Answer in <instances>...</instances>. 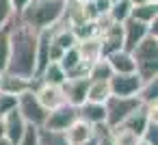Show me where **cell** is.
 Listing matches in <instances>:
<instances>
[{"instance_id": "28", "label": "cell", "mask_w": 158, "mask_h": 145, "mask_svg": "<svg viewBox=\"0 0 158 145\" xmlns=\"http://www.w3.org/2000/svg\"><path fill=\"white\" fill-rule=\"evenodd\" d=\"M95 141H98V145H115V141L110 136V128L106 123L95 126Z\"/></svg>"}, {"instance_id": "11", "label": "cell", "mask_w": 158, "mask_h": 145, "mask_svg": "<svg viewBox=\"0 0 158 145\" xmlns=\"http://www.w3.org/2000/svg\"><path fill=\"white\" fill-rule=\"evenodd\" d=\"M121 31H123V50H128V52L143 37H147V24L134 20V18H128L126 22H121Z\"/></svg>"}, {"instance_id": "4", "label": "cell", "mask_w": 158, "mask_h": 145, "mask_svg": "<svg viewBox=\"0 0 158 145\" xmlns=\"http://www.w3.org/2000/svg\"><path fill=\"white\" fill-rule=\"evenodd\" d=\"M141 106V102L136 100V95L130 97H121V95H108V100L104 102V110H106V126L115 128L119 126L130 113H134Z\"/></svg>"}, {"instance_id": "27", "label": "cell", "mask_w": 158, "mask_h": 145, "mask_svg": "<svg viewBox=\"0 0 158 145\" xmlns=\"http://www.w3.org/2000/svg\"><path fill=\"white\" fill-rule=\"evenodd\" d=\"M18 145H39V128L26 123L24 134H22V139L18 141Z\"/></svg>"}, {"instance_id": "38", "label": "cell", "mask_w": 158, "mask_h": 145, "mask_svg": "<svg viewBox=\"0 0 158 145\" xmlns=\"http://www.w3.org/2000/svg\"><path fill=\"white\" fill-rule=\"evenodd\" d=\"M149 2H158V0H149Z\"/></svg>"}, {"instance_id": "9", "label": "cell", "mask_w": 158, "mask_h": 145, "mask_svg": "<svg viewBox=\"0 0 158 145\" xmlns=\"http://www.w3.org/2000/svg\"><path fill=\"white\" fill-rule=\"evenodd\" d=\"M87 87H89V78H87V76H80V78H65V82L61 85L63 95H65V102L78 108V106L87 100Z\"/></svg>"}, {"instance_id": "20", "label": "cell", "mask_w": 158, "mask_h": 145, "mask_svg": "<svg viewBox=\"0 0 158 145\" xmlns=\"http://www.w3.org/2000/svg\"><path fill=\"white\" fill-rule=\"evenodd\" d=\"M65 78H67V74L63 72V67H61L56 61H50V63L44 67V72L37 76V80L48 82V85H59V87L65 82Z\"/></svg>"}, {"instance_id": "35", "label": "cell", "mask_w": 158, "mask_h": 145, "mask_svg": "<svg viewBox=\"0 0 158 145\" xmlns=\"http://www.w3.org/2000/svg\"><path fill=\"white\" fill-rule=\"evenodd\" d=\"M128 2H130V5L134 7V5H141V2H145V0H128Z\"/></svg>"}, {"instance_id": "32", "label": "cell", "mask_w": 158, "mask_h": 145, "mask_svg": "<svg viewBox=\"0 0 158 145\" xmlns=\"http://www.w3.org/2000/svg\"><path fill=\"white\" fill-rule=\"evenodd\" d=\"M63 52H65V50L59 48L56 44H52V39H50V61H56V63H59L61 56H63Z\"/></svg>"}, {"instance_id": "24", "label": "cell", "mask_w": 158, "mask_h": 145, "mask_svg": "<svg viewBox=\"0 0 158 145\" xmlns=\"http://www.w3.org/2000/svg\"><path fill=\"white\" fill-rule=\"evenodd\" d=\"M110 136H113L115 145H136V143H139V136H136L132 130L123 128V126L110 128Z\"/></svg>"}, {"instance_id": "16", "label": "cell", "mask_w": 158, "mask_h": 145, "mask_svg": "<svg viewBox=\"0 0 158 145\" xmlns=\"http://www.w3.org/2000/svg\"><path fill=\"white\" fill-rule=\"evenodd\" d=\"M147 121H149V106H139L134 113H130L119 126H123V128H128V130H132L139 139H141V132H143V128L147 126Z\"/></svg>"}, {"instance_id": "12", "label": "cell", "mask_w": 158, "mask_h": 145, "mask_svg": "<svg viewBox=\"0 0 158 145\" xmlns=\"http://www.w3.org/2000/svg\"><path fill=\"white\" fill-rule=\"evenodd\" d=\"M93 134H95V126L87 123V121L80 119V117H78V119L65 130V139L69 141V145H80V143L93 139Z\"/></svg>"}, {"instance_id": "22", "label": "cell", "mask_w": 158, "mask_h": 145, "mask_svg": "<svg viewBox=\"0 0 158 145\" xmlns=\"http://www.w3.org/2000/svg\"><path fill=\"white\" fill-rule=\"evenodd\" d=\"M110 76H113V69H110V65H108V61L104 56L93 61L89 65V69H87V78L89 80H108Z\"/></svg>"}, {"instance_id": "2", "label": "cell", "mask_w": 158, "mask_h": 145, "mask_svg": "<svg viewBox=\"0 0 158 145\" xmlns=\"http://www.w3.org/2000/svg\"><path fill=\"white\" fill-rule=\"evenodd\" d=\"M65 13V0H28L24 9L15 13L18 20L33 26L35 31L52 28Z\"/></svg>"}, {"instance_id": "34", "label": "cell", "mask_w": 158, "mask_h": 145, "mask_svg": "<svg viewBox=\"0 0 158 145\" xmlns=\"http://www.w3.org/2000/svg\"><path fill=\"white\" fill-rule=\"evenodd\" d=\"M80 145H98V141H95V134H93V139H89V141H85V143H80Z\"/></svg>"}, {"instance_id": "30", "label": "cell", "mask_w": 158, "mask_h": 145, "mask_svg": "<svg viewBox=\"0 0 158 145\" xmlns=\"http://www.w3.org/2000/svg\"><path fill=\"white\" fill-rule=\"evenodd\" d=\"M13 15H15V11L11 7V0H0V26H7Z\"/></svg>"}, {"instance_id": "3", "label": "cell", "mask_w": 158, "mask_h": 145, "mask_svg": "<svg viewBox=\"0 0 158 145\" xmlns=\"http://www.w3.org/2000/svg\"><path fill=\"white\" fill-rule=\"evenodd\" d=\"M130 54L134 59V72L141 76V80L158 78V37H143L130 50Z\"/></svg>"}, {"instance_id": "7", "label": "cell", "mask_w": 158, "mask_h": 145, "mask_svg": "<svg viewBox=\"0 0 158 145\" xmlns=\"http://www.w3.org/2000/svg\"><path fill=\"white\" fill-rule=\"evenodd\" d=\"M141 85H143V80H141V76L136 72H130V74H113L108 78L110 95H121V97L136 95V91H139Z\"/></svg>"}, {"instance_id": "14", "label": "cell", "mask_w": 158, "mask_h": 145, "mask_svg": "<svg viewBox=\"0 0 158 145\" xmlns=\"http://www.w3.org/2000/svg\"><path fill=\"white\" fill-rule=\"evenodd\" d=\"M78 117L85 119V121L91 123V126L106 123V110H104V104H98V102H89V100H85V102L78 106Z\"/></svg>"}, {"instance_id": "41", "label": "cell", "mask_w": 158, "mask_h": 145, "mask_svg": "<svg viewBox=\"0 0 158 145\" xmlns=\"http://www.w3.org/2000/svg\"><path fill=\"white\" fill-rule=\"evenodd\" d=\"M65 2H67V0H65Z\"/></svg>"}, {"instance_id": "33", "label": "cell", "mask_w": 158, "mask_h": 145, "mask_svg": "<svg viewBox=\"0 0 158 145\" xmlns=\"http://www.w3.org/2000/svg\"><path fill=\"white\" fill-rule=\"evenodd\" d=\"M28 2V0H11V7H13V11L15 13H20L22 9H24V5Z\"/></svg>"}, {"instance_id": "19", "label": "cell", "mask_w": 158, "mask_h": 145, "mask_svg": "<svg viewBox=\"0 0 158 145\" xmlns=\"http://www.w3.org/2000/svg\"><path fill=\"white\" fill-rule=\"evenodd\" d=\"M130 18H134L139 22H145V24L154 22L158 18V2H149V0H145V2H141V5H134L130 9Z\"/></svg>"}, {"instance_id": "10", "label": "cell", "mask_w": 158, "mask_h": 145, "mask_svg": "<svg viewBox=\"0 0 158 145\" xmlns=\"http://www.w3.org/2000/svg\"><path fill=\"white\" fill-rule=\"evenodd\" d=\"M0 119H2L5 136H7V139H9L13 145H18V141L22 139L24 128H26V121L22 119V115H20V110H18V106H15V108H11L9 113H5Z\"/></svg>"}, {"instance_id": "13", "label": "cell", "mask_w": 158, "mask_h": 145, "mask_svg": "<svg viewBox=\"0 0 158 145\" xmlns=\"http://www.w3.org/2000/svg\"><path fill=\"white\" fill-rule=\"evenodd\" d=\"M33 82L31 78H22V76H15V74H9V72H2V80H0V91L5 93H11V95H20L28 89H33Z\"/></svg>"}, {"instance_id": "25", "label": "cell", "mask_w": 158, "mask_h": 145, "mask_svg": "<svg viewBox=\"0 0 158 145\" xmlns=\"http://www.w3.org/2000/svg\"><path fill=\"white\" fill-rule=\"evenodd\" d=\"M39 145H69V141L65 139V132H56V130H48V128H39Z\"/></svg>"}, {"instance_id": "36", "label": "cell", "mask_w": 158, "mask_h": 145, "mask_svg": "<svg viewBox=\"0 0 158 145\" xmlns=\"http://www.w3.org/2000/svg\"><path fill=\"white\" fill-rule=\"evenodd\" d=\"M136 145H147V143H143V141H141V139H139V143H136Z\"/></svg>"}, {"instance_id": "37", "label": "cell", "mask_w": 158, "mask_h": 145, "mask_svg": "<svg viewBox=\"0 0 158 145\" xmlns=\"http://www.w3.org/2000/svg\"><path fill=\"white\" fill-rule=\"evenodd\" d=\"M80 2H91V0H80Z\"/></svg>"}, {"instance_id": "5", "label": "cell", "mask_w": 158, "mask_h": 145, "mask_svg": "<svg viewBox=\"0 0 158 145\" xmlns=\"http://www.w3.org/2000/svg\"><path fill=\"white\" fill-rule=\"evenodd\" d=\"M18 110H20L22 119H24L26 123H31V126L41 128V126L46 123L48 110L39 104V100H37V95H35L33 89H28V91H24V93L18 95Z\"/></svg>"}, {"instance_id": "21", "label": "cell", "mask_w": 158, "mask_h": 145, "mask_svg": "<svg viewBox=\"0 0 158 145\" xmlns=\"http://www.w3.org/2000/svg\"><path fill=\"white\" fill-rule=\"evenodd\" d=\"M110 95V87H108V80H89V87H87V100L89 102H98V104H104Z\"/></svg>"}, {"instance_id": "39", "label": "cell", "mask_w": 158, "mask_h": 145, "mask_svg": "<svg viewBox=\"0 0 158 145\" xmlns=\"http://www.w3.org/2000/svg\"><path fill=\"white\" fill-rule=\"evenodd\" d=\"M0 80H2V72H0Z\"/></svg>"}, {"instance_id": "8", "label": "cell", "mask_w": 158, "mask_h": 145, "mask_svg": "<svg viewBox=\"0 0 158 145\" xmlns=\"http://www.w3.org/2000/svg\"><path fill=\"white\" fill-rule=\"evenodd\" d=\"M76 119H78V108L72 106V104H63V106H59L54 110H48V117H46L44 128L56 130V132H65Z\"/></svg>"}, {"instance_id": "29", "label": "cell", "mask_w": 158, "mask_h": 145, "mask_svg": "<svg viewBox=\"0 0 158 145\" xmlns=\"http://www.w3.org/2000/svg\"><path fill=\"white\" fill-rule=\"evenodd\" d=\"M15 106H18V95L0 91V117H2L5 113H9L11 108H15Z\"/></svg>"}, {"instance_id": "1", "label": "cell", "mask_w": 158, "mask_h": 145, "mask_svg": "<svg viewBox=\"0 0 158 145\" xmlns=\"http://www.w3.org/2000/svg\"><path fill=\"white\" fill-rule=\"evenodd\" d=\"M37 35H39V31L24 24L15 15L11 18V22H9V61H7L5 72L35 80Z\"/></svg>"}, {"instance_id": "6", "label": "cell", "mask_w": 158, "mask_h": 145, "mask_svg": "<svg viewBox=\"0 0 158 145\" xmlns=\"http://www.w3.org/2000/svg\"><path fill=\"white\" fill-rule=\"evenodd\" d=\"M33 91H35L39 104H41L46 110H54V108L67 104V102H65V95H63V89H61L59 85H48V82H41V80L35 78Z\"/></svg>"}, {"instance_id": "26", "label": "cell", "mask_w": 158, "mask_h": 145, "mask_svg": "<svg viewBox=\"0 0 158 145\" xmlns=\"http://www.w3.org/2000/svg\"><path fill=\"white\" fill-rule=\"evenodd\" d=\"M9 61V24L0 26V72L7 69Z\"/></svg>"}, {"instance_id": "31", "label": "cell", "mask_w": 158, "mask_h": 145, "mask_svg": "<svg viewBox=\"0 0 158 145\" xmlns=\"http://www.w3.org/2000/svg\"><path fill=\"white\" fill-rule=\"evenodd\" d=\"M91 7L98 15V20L106 18L108 15V9H110V0H91Z\"/></svg>"}, {"instance_id": "23", "label": "cell", "mask_w": 158, "mask_h": 145, "mask_svg": "<svg viewBox=\"0 0 158 145\" xmlns=\"http://www.w3.org/2000/svg\"><path fill=\"white\" fill-rule=\"evenodd\" d=\"M130 9H132V5L128 2V0H115V2H110V9H108V15L106 18L110 22L121 24V22H126L130 18Z\"/></svg>"}, {"instance_id": "18", "label": "cell", "mask_w": 158, "mask_h": 145, "mask_svg": "<svg viewBox=\"0 0 158 145\" xmlns=\"http://www.w3.org/2000/svg\"><path fill=\"white\" fill-rule=\"evenodd\" d=\"M136 100H139L143 106H154V104H158V78L143 80V85H141L139 91H136Z\"/></svg>"}, {"instance_id": "15", "label": "cell", "mask_w": 158, "mask_h": 145, "mask_svg": "<svg viewBox=\"0 0 158 145\" xmlns=\"http://www.w3.org/2000/svg\"><path fill=\"white\" fill-rule=\"evenodd\" d=\"M104 59L108 61L113 74H130V72L136 69L134 67V59H132V54L128 50H117V52H113V54H108Z\"/></svg>"}, {"instance_id": "40", "label": "cell", "mask_w": 158, "mask_h": 145, "mask_svg": "<svg viewBox=\"0 0 158 145\" xmlns=\"http://www.w3.org/2000/svg\"><path fill=\"white\" fill-rule=\"evenodd\" d=\"M110 2H115V0H110Z\"/></svg>"}, {"instance_id": "17", "label": "cell", "mask_w": 158, "mask_h": 145, "mask_svg": "<svg viewBox=\"0 0 158 145\" xmlns=\"http://www.w3.org/2000/svg\"><path fill=\"white\" fill-rule=\"evenodd\" d=\"M76 48H78L80 56H82V61H85V63H89V65H91L93 61L102 59V48H100V39H98V35H95V37H89V39L78 41V44H76Z\"/></svg>"}]
</instances>
